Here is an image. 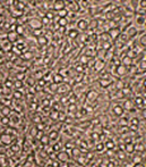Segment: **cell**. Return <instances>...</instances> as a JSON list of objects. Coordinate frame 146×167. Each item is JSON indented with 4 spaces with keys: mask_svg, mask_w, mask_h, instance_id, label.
Instances as JSON below:
<instances>
[{
    "mask_svg": "<svg viewBox=\"0 0 146 167\" xmlns=\"http://www.w3.org/2000/svg\"><path fill=\"white\" fill-rule=\"evenodd\" d=\"M29 25L34 30H40V27L42 26V22H40V21L36 20V18H33V20H31V22H29Z\"/></svg>",
    "mask_w": 146,
    "mask_h": 167,
    "instance_id": "1",
    "label": "cell"
},
{
    "mask_svg": "<svg viewBox=\"0 0 146 167\" xmlns=\"http://www.w3.org/2000/svg\"><path fill=\"white\" fill-rule=\"evenodd\" d=\"M65 6H66L65 1H55V2H53V8H55V10H58V11L65 9Z\"/></svg>",
    "mask_w": 146,
    "mask_h": 167,
    "instance_id": "2",
    "label": "cell"
},
{
    "mask_svg": "<svg viewBox=\"0 0 146 167\" xmlns=\"http://www.w3.org/2000/svg\"><path fill=\"white\" fill-rule=\"evenodd\" d=\"M88 27V23L86 22L85 20H81L77 22V29L81 30V31H84V30H86Z\"/></svg>",
    "mask_w": 146,
    "mask_h": 167,
    "instance_id": "3",
    "label": "cell"
},
{
    "mask_svg": "<svg viewBox=\"0 0 146 167\" xmlns=\"http://www.w3.org/2000/svg\"><path fill=\"white\" fill-rule=\"evenodd\" d=\"M58 158H59V160H61L62 163H64V161H67V160H68L69 155L67 154L66 151H64V152H59V154H58Z\"/></svg>",
    "mask_w": 146,
    "mask_h": 167,
    "instance_id": "4",
    "label": "cell"
},
{
    "mask_svg": "<svg viewBox=\"0 0 146 167\" xmlns=\"http://www.w3.org/2000/svg\"><path fill=\"white\" fill-rule=\"evenodd\" d=\"M1 141H2V143L5 144H9L11 142V136L8 134H2L1 135Z\"/></svg>",
    "mask_w": 146,
    "mask_h": 167,
    "instance_id": "5",
    "label": "cell"
},
{
    "mask_svg": "<svg viewBox=\"0 0 146 167\" xmlns=\"http://www.w3.org/2000/svg\"><path fill=\"white\" fill-rule=\"evenodd\" d=\"M137 34V30L135 27H131V29L128 30V32H127V36H129V38H134V36Z\"/></svg>",
    "mask_w": 146,
    "mask_h": 167,
    "instance_id": "6",
    "label": "cell"
},
{
    "mask_svg": "<svg viewBox=\"0 0 146 167\" xmlns=\"http://www.w3.org/2000/svg\"><path fill=\"white\" fill-rule=\"evenodd\" d=\"M78 34H79L78 30H76V29L69 30V36H70V38H76V36H77Z\"/></svg>",
    "mask_w": 146,
    "mask_h": 167,
    "instance_id": "7",
    "label": "cell"
},
{
    "mask_svg": "<svg viewBox=\"0 0 146 167\" xmlns=\"http://www.w3.org/2000/svg\"><path fill=\"white\" fill-rule=\"evenodd\" d=\"M123 113V108L120 107V106H117V107H114V114L118 115V116H121Z\"/></svg>",
    "mask_w": 146,
    "mask_h": 167,
    "instance_id": "8",
    "label": "cell"
},
{
    "mask_svg": "<svg viewBox=\"0 0 146 167\" xmlns=\"http://www.w3.org/2000/svg\"><path fill=\"white\" fill-rule=\"evenodd\" d=\"M137 24L138 25H144V23H145V17L144 16H139V17H137Z\"/></svg>",
    "mask_w": 146,
    "mask_h": 167,
    "instance_id": "9",
    "label": "cell"
},
{
    "mask_svg": "<svg viewBox=\"0 0 146 167\" xmlns=\"http://www.w3.org/2000/svg\"><path fill=\"white\" fill-rule=\"evenodd\" d=\"M67 15H68V13H67V10L66 9H62V10L59 11V17H60V18H66Z\"/></svg>",
    "mask_w": 146,
    "mask_h": 167,
    "instance_id": "10",
    "label": "cell"
},
{
    "mask_svg": "<svg viewBox=\"0 0 146 167\" xmlns=\"http://www.w3.org/2000/svg\"><path fill=\"white\" fill-rule=\"evenodd\" d=\"M1 111H2V114L5 115V116H7V117H8V115H10V108L9 107H3Z\"/></svg>",
    "mask_w": 146,
    "mask_h": 167,
    "instance_id": "11",
    "label": "cell"
},
{
    "mask_svg": "<svg viewBox=\"0 0 146 167\" xmlns=\"http://www.w3.org/2000/svg\"><path fill=\"white\" fill-rule=\"evenodd\" d=\"M125 71H126V67H125V66H119L117 69V72L119 75H122L123 73H125Z\"/></svg>",
    "mask_w": 146,
    "mask_h": 167,
    "instance_id": "12",
    "label": "cell"
},
{
    "mask_svg": "<svg viewBox=\"0 0 146 167\" xmlns=\"http://www.w3.org/2000/svg\"><path fill=\"white\" fill-rule=\"evenodd\" d=\"M135 147H134V144H127L126 146V151L127 152H133Z\"/></svg>",
    "mask_w": 146,
    "mask_h": 167,
    "instance_id": "13",
    "label": "cell"
},
{
    "mask_svg": "<svg viewBox=\"0 0 146 167\" xmlns=\"http://www.w3.org/2000/svg\"><path fill=\"white\" fill-rule=\"evenodd\" d=\"M58 138V133H57V132H51V133H50V135H49V139H50V140H52V139H53V140H55V139H57Z\"/></svg>",
    "mask_w": 146,
    "mask_h": 167,
    "instance_id": "14",
    "label": "cell"
},
{
    "mask_svg": "<svg viewBox=\"0 0 146 167\" xmlns=\"http://www.w3.org/2000/svg\"><path fill=\"white\" fill-rule=\"evenodd\" d=\"M66 24H67V20L66 18H60L59 20V25L60 26H66Z\"/></svg>",
    "mask_w": 146,
    "mask_h": 167,
    "instance_id": "15",
    "label": "cell"
},
{
    "mask_svg": "<svg viewBox=\"0 0 146 167\" xmlns=\"http://www.w3.org/2000/svg\"><path fill=\"white\" fill-rule=\"evenodd\" d=\"M105 146H107V148H108V149H113V147H114V143H113V142H112V141H108V142H107V144H105Z\"/></svg>",
    "mask_w": 146,
    "mask_h": 167,
    "instance_id": "16",
    "label": "cell"
},
{
    "mask_svg": "<svg viewBox=\"0 0 146 167\" xmlns=\"http://www.w3.org/2000/svg\"><path fill=\"white\" fill-rule=\"evenodd\" d=\"M15 86H16L17 89H20L23 86V82H22V81H17V82H15Z\"/></svg>",
    "mask_w": 146,
    "mask_h": 167,
    "instance_id": "17",
    "label": "cell"
},
{
    "mask_svg": "<svg viewBox=\"0 0 146 167\" xmlns=\"http://www.w3.org/2000/svg\"><path fill=\"white\" fill-rule=\"evenodd\" d=\"M130 63H131V59H130V57H126V58L123 59V64H126V65H129Z\"/></svg>",
    "mask_w": 146,
    "mask_h": 167,
    "instance_id": "18",
    "label": "cell"
},
{
    "mask_svg": "<svg viewBox=\"0 0 146 167\" xmlns=\"http://www.w3.org/2000/svg\"><path fill=\"white\" fill-rule=\"evenodd\" d=\"M140 44L145 47V33H144V35L140 38Z\"/></svg>",
    "mask_w": 146,
    "mask_h": 167,
    "instance_id": "19",
    "label": "cell"
},
{
    "mask_svg": "<svg viewBox=\"0 0 146 167\" xmlns=\"http://www.w3.org/2000/svg\"><path fill=\"white\" fill-rule=\"evenodd\" d=\"M1 121H2L3 124H8V123H9V118L7 117V116H5V117H3L2 119H1Z\"/></svg>",
    "mask_w": 146,
    "mask_h": 167,
    "instance_id": "20",
    "label": "cell"
},
{
    "mask_svg": "<svg viewBox=\"0 0 146 167\" xmlns=\"http://www.w3.org/2000/svg\"><path fill=\"white\" fill-rule=\"evenodd\" d=\"M39 42L41 43V44H43V43L46 44V38H44V39H43V38H41V39H40V41H39Z\"/></svg>",
    "mask_w": 146,
    "mask_h": 167,
    "instance_id": "21",
    "label": "cell"
},
{
    "mask_svg": "<svg viewBox=\"0 0 146 167\" xmlns=\"http://www.w3.org/2000/svg\"><path fill=\"white\" fill-rule=\"evenodd\" d=\"M131 123H133V124H136V126H137V125H138V119H137V118H133V119H131Z\"/></svg>",
    "mask_w": 146,
    "mask_h": 167,
    "instance_id": "22",
    "label": "cell"
},
{
    "mask_svg": "<svg viewBox=\"0 0 146 167\" xmlns=\"http://www.w3.org/2000/svg\"><path fill=\"white\" fill-rule=\"evenodd\" d=\"M15 97H16V98H22V93H20V92H15Z\"/></svg>",
    "mask_w": 146,
    "mask_h": 167,
    "instance_id": "23",
    "label": "cell"
},
{
    "mask_svg": "<svg viewBox=\"0 0 146 167\" xmlns=\"http://www.w3.org/2000/svg\"><path fill=\"white\" fill-rule=\"evenodd\" d=\"M48 140H49L48 136H44V138H42V142H43V143H48Z\"/></svg>",
    "mask_w": 146,
    "mask_h": 167,
    "instance_id": "24",
    "label": "cell"
},
{
    "mask_svg": "<svg viewBox=\"0 0 146 167\" xmlns=\"http://www.w3.org/2000/svg\"><path fill=\"white\" fill-rule=\"evenodd\" d=\"M126 104H127V105H125V107H126V108H127V109H129V108H130V107H131V104H130V102H129V101H127V102H126Z\"/></svg>",
    "mask_w": 146,
    "mask_h": 167,
    "instance_id": "25",
    "label": "cell"
},
{
    "mask_svg": "<svg viewBox=\"0 0 146 167\" xmlns=\"http://www.w3.org/2000/svg\"><path fill=\"white\" fill-rule=\"evenodd\" d=\"M145 1H139V6L142 7V8H145Z\"/></svg>",
    "mask_w": 146,
    "mask_h": 167,
    "instance_id": "26",
    "label": "cell"
},
{
    "mask_svg": "<svg viewBox=\"0 0 146 167\" xmlns=\"http://www.w3.org/2000/svg\"><path fill=\"white\" fill-rule=\"evenodd\" d=\"M136 102H139V104H144V100L142 98H137L136 99Z\"/></svg>",
    "mask_w": 146,
    "mask_h": 167,
    "instance_id": "27",
    "label": "cell"
},
{
    "mask_svg": "<svg viewBox=\"0 0 146 167\" xmlns=\"http://www.w3.org/2000/svg\"><path fill=\"white\" fill-rule=\"evenodd\" d=\"M97 150L99 151H101V150H103V144L101 143L100 146H97Z\"/></svg>",
    "mask_w": 146,
    "mask_h": 167,
    "instance_id": "28",
    "label": "cell"
},
{
    "mask_svg": "<svg viewBox=\"0 0 146 167\" xmlns=\"http://www.w3.org/2000/svg\"><path fill=\"white\" fill-rule=\"evenodd\" d=\"M134 167H145L143 164H140V163H137V164H135V166Z\"/></svg>",
    "mask_w": 146,
    "mask_h": 167,
    "instance_id": "29",
    "label": "cell"
},
{
    "mask_svg": "<svg viewBox=\"0 0 146 167\" xmlns=\"http://www.w3.org/2000/svg\"><path fill=\"white\" fill-rule=\"evenodd\" d=\"M18 149H19V147H18V146H14V147H13V151H18Z\"/></svg>",
    "mask_w": 146,
    "mask_h": 167,
    "instance_id": "30",
    "label": "cell"
},
{
    "mask_svg": "<svg viewBox=\"0 0 146 167\" xmlns=\"http://www.w3.org/2000/svg\"><path fill=\"white\" fill-rule=\"evenodd\" d=\"M59 147H60L59 144H55V147H53V148H55V151H59Z\"/></svg>",
    "mask_w": 146,
    "mask_h": 167,
    "instance_id": "31",
    "label": "cell"
},
{
    "mask_svg": "<svg viewBox=\"0 0 146 167\" xmlns=\"http://www.w3.org/2000/svg\"><path fill=\"white\" fill-rule=\"evenodd\" d=\"M48 18H46H46H43V22H42V24H48L49 23V22H48Z\"/></svg>",
    "mask_w": 146,
    "mask_h": 167,
    "instance_id": "32",
    "label": "cell"
},
{
    "mask_svg": "<svg viewBox=\"0 0 146 167\" xmlns=\"http://www.w3.org/2000/svg\"><path fill=\"white\" fill-rule=\"evenodd\" d=\"M60 167H67V163H66V161H64V163L60 165Z\"/></svg>",
    "mask_w": 146,
    "mask_h": 167,
    "instance_id": "33",
    "label": "cell"
},
{
    "mask_svg": "<svg viewBox=\"0 0 146 167\" xmlns=\"http://www.w3.org/2000/svg\"><path fill=\"white\" fill-rule=\"evenodd\" d=\"M6 86H11V82H10V81H8V82L6 83Z\"/></svg>",
    "mask_w": 146,
    "mask_h": 167,
    "instance_id": "34",
    "label": "cell"
},
{
    "mask_svg": "<svg viewBox=\"0 0 146 167\" xmlns=\"http://www.w3.org/2000/svg\"><path fill=\"white\" fill-rule=\"evenodd\" d=\"M3 22V17H2V15H0V24L2 23Z\"/></svg>",
    "mask_w": 146,
    "mask_h": 167,
    "instance_id": "35",
    "label": "cell"
},
{
    "mask_svg": "<svg viewBox=\"0 0 146 167\" xmlns=\"http://www.w3.org/2000/svg\"><path fill=\"white\" fill-rule=\"evenodd\" d=\"M0 167H1V166H0Z\"/></svg>",
    "mask_w": 146,
    "mask_h": 167,
    "instance_id": "36",
    "label": "cell"
}]
</instances>
